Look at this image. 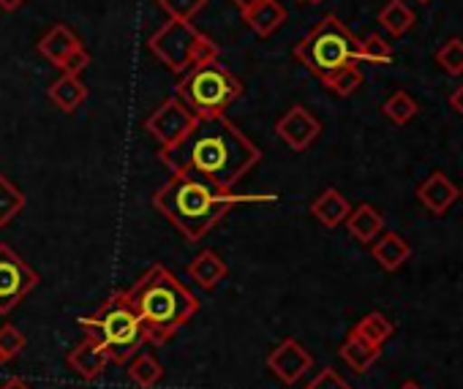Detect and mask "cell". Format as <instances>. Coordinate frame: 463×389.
Here are the masks:
<instances>
[{
    "instance_id": "obj_1",
    "label": "cell",
    "mask_w": 463,
    "mask_h": 389,
    "mask_svg": "<svg viewBox=\"0 0 463 389\" xmlns=\"http://www.w3.org/2000/svg\"><path fill=\"white\" fill-rule=\"evenodd\" d=\"M161 161L175 174L202 177L221 190H232L262 161V153L235 123L218 115L196 117L180 142L161 147Z\"/></svg>"
},
{
    "instance_id": "obj_2",
    "label": "cell",
    "mask_w": 463,
    "mask_h": 389,
    "mask_svg": "<svg viewBox=\"0 0 463 389\" xmlns=\"http://www.w3.org/2000/svg\"><path fill=\"white\" fill-rule=\"evenodd\" d=\"M262 199L276 197H238V193L204 182L202 177L172 171V177L153 193V208L185 237V243H199L235 205Z\"/></svg>"
},
{
    "instance_id": "obj_3",
    "label": "cell",
    "mask_w": 463,
    "mask_h": 389,
    "mask_svg": "<svg viewBox=\"0 0 463 389\" xmlns=\"http://www.w3.org/2000/svg\"><path fill=\"white\" fill-rule=\"evenodd\" d=\"M126 297L142 321L145 340L153 346H164L199 310V300L164 264H153L126 289Z\"/></svg>"
},
{
    "instance_id": "obj_4",
    "label": "cell",
    "mask_w": 463,
    "mask_h": 389,
    "mask_svg": "<svg viewBox=\"0 0 463 389\" xmlns=\"http://www.w3.org/2000/svg\"><path fill=\"white\" fill-rule=\"evenodd\" d=\"M80 327L88 338H93L109 357V362L128 365L137 351L147 343L142 321L137 310L131 308L126 289L112 292L93 316L80 319Z\"/></svg>"
},
{
    "instance_id": "obj_5",
    "label": "cell",
    "mask_w": 463,
    "mask_h": 389,
    "mask_svg": "<svg viewBox=\"0 0 463 389\" xmlns=\"http://www.w3.org/2000/svg\"><path fill=\"white\" fill-rule=\"evenodd\" d=\"M295 58L325 82L333 74L360 63V39H354L352 31L335 14H327L295 47Z\"/></svg>"
},
{
    "instance_id": "obj_6",
    "label": "cell",
    "mask_w": 463,
    "mask_h": 389,
    "mask_svg": "<svg viewBox=\"0 0 463 389\" xmlns=\"http://www.w3.org/2000/svg\"><path fill=\"white\" fill-rule=\"evenodd\" d=\"M243 96V82L215 60L191 66L177 85V98L196 117H218Z\"/></svg>"
},
{
    "instance_id": "obj_7",
    "label": "cell",
    "mask_w": 463,
    "mask_h": 389,
    "mask_svg": "<svg viewBox=\"0 0 463 389\" xmlns=\"http://www.w3.org/2000/svg\"><path fill=\"white\" fill-rule=\"evenodd\" d=\"M150 52L175 74L188 71L191 66L207 63L218 58V47L213 39L199 33L185 20H169L161 31H156L147 42Z\"/></svg>"
},
{
    "instance_id": "obj_8",
    "label": "cell",
    "mask_w": 463,
    "mask_h": 389,
    "mask_svg": "<svg viewBox=\"0 0 463 389\" xmlns=\"http://www.w3.org/2000/svg\"><path fill=\"white\" fill-rule=\"evenodd\" d=\"M39 283V273L6 243H0V313H12Z\"/></svg>"
},
{
    "instance_id": "obj_9",
    "label": "cell",
    "mask_w": 463,
    "mask_h": 389,
    "mask_svg": "<svg viewBox=\"0 0 463 389\" xmlns=\"http://www.w3.org/2000/svg\"><path fill=\"white\" fill-rule=\"evenodd\" d=\"M194 123H196V115H194L177 96H172V98H166V101L147 117L145 131H147L153 139H158L161 147H172L175 142H180V139L191 131Z\"/></svg>"
},
{
    "instance_id": "obj_10",
    "label": "cell",
    "mask_w": 463,
    "mask_h": 389,
    "mask_svg": "<svg viewBox=\"0 0 463 389\" xmlns=\"http://www.w3.org/2000/svg\"><path fill=\"white\" fill-rule=\"evenodd\" d=\"M311 367H314L311 351H308L300 340H295V338H287L284 343H279V346L268 354V370H270L279 381H284L287 386L298 384Z\"/></svg>"
},
{
    "instance_id": "obj_11",
    "label": "cell",
    "mask_w": 463,
    "mask_h": 389,
    "mask_svg": "<svg viewBox=\"0 0 463 389\" xmlns=\"http://www.w3.org/2000/svg\"><path fill=\"white\" fill-rule=\"evenodd\" d=\"M322 131V123L306 109V107H292L279 123H276V134L295 150V153H303L314 144V139L319 136Z\"/></svg>"
},
{
    "instance_id": "obj_12",
    "label": "cell",
    "mask_w": 463,
    "mask_h": 389,
    "mask_svg": "<svg viewBox=\"0 0 463 389\" xmlns=\"http://www.w3.org/2000/svg\"><path fill=\"white\" fill-rule=\"evenodd\" d=\"M458 197H460L458 185H455L444 171H433V174H430L428 180H422L420 188H417V199H420V205H422L428 213H433V216H444V213L455 205Z\"/></svg>"
},
{
    "instance_id": "obj_13",
    "label": "cell",
    "mask_w": 463,
    "mask_h": 389,
    "mask_svg": "<svg viewBox=\"0 0 463 389\" xmlns=\"http://www.w3.org/2000/svg\"><path fill=\"white\" fill-rule=\"evenodd\" d=\"M66 362H69V367H71L80 378H85V381H96V378L107 370L109 357H107V351H104L93 338H88V335H85V340H82V343H77V346L69 351Z\"/></svg>"
},
{
    "instance_id": "obj_14",
    "label": "cell",
    "mask_w": 463,
    "mask_h": 389,
    "mask_svg": "<svg viewBox=\"0 0 463 389\" xmlns=\"http://www.w3.org/2000/svg\"><path fill=\"white\" fill-rule=\"evenodd\" d=\"M349 213H352V205L346 202V197H344V193H341L338 188L322 190L319 197L314 199V205H311V216H314L322 227H327V229L341 227V224L349 218Z\"/></svg>"
},
{
    "instance_id": "obj_15",
    "label": "cell",
    "mask_w": 463,
    "mask_h": 389,
    "mask_svg": "<svg viewBox=\"0 0 463 389\" xmlns=\"http://www.w3.org/2000/svg\"><path fill=\"white\" fill-rule=\"evenodd\" d=\"M226 275H229V267L215 251H202L199 256L188 262V278L204 292H213Z\"/></svg>"
},
{
    "instance_id": "obj_16",
    "label": "cell",
    "mask_w": 463,
    "mask_h": 389,
    "mask_svg": "<svg viewBox=\"0 0 463 389\" xmlns=\"http://www.w3.org/2000/svg\"><path fill=\"white\" fill-rule=\"evenodd\" d=\"M371 254H373V259H376V264H379L382 270L395 273V270H401V267L409 262L411 248H409V243H406L398 232H384V235L376 237Z\"/></svg>"
},
{
    "instance_id": "obj_17",
    "label": "cell",
    "mask_w": 463,
    "mask_h": 389,
    "mask_svg": "<svg viewBox=\"0 0 463 389\" xmlns=\"http://www.w3.org/2000/svg\"><path fill=\"white\" fill-rule=\"evenodd\" d=\"M243 20L249 23V28L257 36L268 39V36H273L287 23V9L279 4V0H262L260 6H254V9H249L243 14Z\"/></svg>"
},
{
    "instance_id": "obj_18",
    "label": "cell",
    "mask_w": 463,
    "mask_h": 389,
    "mask_svg": "<svg viewBox=\"0 0 463 389\" xmlns=\"http://www.w3.org/2000/svg\"><path fill=\"white\" fill-rule=\"evenodd\" d=\"M344 224H346L349 235L357 243H363V245L373 243L382 235V229H384V218H382V213L373 205H360L357 210L349 213V218Z\"/></svg>"
},
{
    "instance_id": "obj_19",
    "label": "cell",
    "mask_w": 463,
    "mask_h": 389,
    "mask_svg": "<svg viewBox=\"0 0 463 389\" xmlns=\"http://www.w3.org/2000/svg\"><path fill=\"white\" fill-rule=\"evenodd\" d=\"M379 354H382V346L368 343V340H365L363 335H357L354 329L346 335V340H344V346H341V359H344L354 373L371 370V365L379 359Z\"/></svg>"
},
{
    "instance_id": "obj_20",
    "label": "cell",
    "mask_w": 463,
    "mask_h": 389,
    "mask_svg": "<svg viewBox=\"0 0 463 389\" xmlns=\"http://www.w3.org/2000/svg\"><path fill=\"white\" fill-rule=\"evenodd\" d=\"M80 39L74 31H69L66 25H55L42 42H39V52L52 63V66H61L74 50H80Z\"/></svg>"
},
{
    "instance_id": "obj_21",
    "label": "cell",
    "mask_w": 463,
    "mask_h": 389,
    "mask_svg": "<svg viewBox=\"0 0 463 389\" xmlns=\"http://www.w3.org/2000/svg\"><path fill=\"white\" fill-rule=\"evenodd\" d=\"M50 101L63 109V112H74L85 98H88V88L80 77H71V74H63L61 79H55L47 90Z\"/></svg>"
},
{
    "instance_id": "obj_22",
    "label": "cell",
    "mask_w": 463,
    "mask_h": 389,
    "mask_svg": "<svg viewBox=\"0 0 463 389\" xmlns=\"http://www.w3.org/2000/svg\"><path fill=\"white\" fill-rule=\"evenodd\" d=\"M414 12L403 4V0H390V4L379 12V23L384 25V31L390 36H403L411 31L414 25Z\"/></svg>"
},
{
    "instance_id": "obj_23",
    "label": "cell",
    "mask_w": 463,
    "mask_h": 389,
    "mask_svg": "<svg viewBox=\"0 0 463 389\" xmlns=\"http://www.w3.org/2000/svg\"><path fill=\"white\" fill-rule=\"evenodd\" d=\"M23 210H25V193L6 174H0V227H9Z\"/></svg>"
},
{
    "instance_id": "obj_24",
    "label": "cell",
    "mask_w": 463,
    "mask_h": 389,
    "mask_svg": "<svg viewBox=\"0 0 463 389\" xmlns=\"http://www.w3.org/2000/svg\"><path fill=\"white\" fill-rule=\"evenodd\" d=\"M161 375H164L161 362H158L153 354H147V351L137 354V357L128 362V378H131L137 386H142V389L156 386V384L161 381Z\"/></svg>"
},
{
    "instance_id": "obj_25",
    "label": "cell",
    "mask_w": 463,
    "mask_h": 389,
    "mask_svg": "<svg viewBox=\"0 0 463 389\" xmlns=\"http://www.w3.org/2000/svg\"><path fill=\"white\" fill-rule=\"evenodd\" d=\"M357 335H363L368 343H373V346H382L384 340H390L392 338V332H395V327H392V321L384 316V313H368L363 321H357V327H352Z\"/></svg>"
},
{
    "instance_id": "obj_26",
    "label": "cell",
    "mask_w": 463,
    "mask_h": 389,
    "mask_svg": "<svg viewBox=\"0 0 463 389\" xmlns=\"http://www.w3.org/2000/svg\"><path fill=\"white\" fill-rule=\"evenodd\" d=\"M382 112H384V117H390L392 123L403 125V123H409V120L420 112V107H417V101H414L406 90H395V93L382 104Z\"/></svg>"
},
{
    "instance_id": "obj_27",
    "label": "cell",
    "mask_w": 463,
    "mask_h": 389,
    "mask_svg": "<svg viewBox=\"0 0 463 389\" xmlns=\"http://www.w3.org/2000/svg\"><path fill=\"white\" fill-rule=\"evenodd\" d=\"M436 63L449 74V77H458L463 74V42L460 39H447L439 52H436Z\"/></svg>"
},
{
    "instance_id": "obj_28",
    "label": "cell",
    "mask_w": 463,
    "mask_h": 389,
    "mask_svg": "<svg viewBox=\"0 0 463 389\" xmlns=\"http://www.w3.org/2000/svg\"><path fill=\"white\" fill-rule=\"evenodd\" d=\"M360 85H363V71H360L357 66H349V69L333 74L330 79H325V88L333 90L335 96H344V98L352 96Z\"/></svg>"
},
{
    "instance_id": "obj_29",
    "label": "cell",
    "mask_w": 463,
    "mask_h": 389,
    "mask_svg": "<svg viewBox=\"0 0 463 389\" xmlns=\"http://www.w3.org/2000/svg\"><path fill=\"white\" fill-rule=\"evenodd\" d=\"M158 6L169 14V20L191 23L207 6V0H158Z\"/></svg>"
},
{
    "instance_id": "obj_30",
    "label": "cell",
    "mask_w": 463,
    "mask_h": 389,
    "mask_svg": "<svg viewBox=\"0 0 463 389\" xmlns=\"http://www.w3.org/2000/svg\"><path fill=\"white\" fill-rule=\"evenodd\" d=\"M360 60H368V63H390L392 60V47L379 33H371L365 42H360Z\"/></svg>"
},
{
    "instance_id": "obj_31",
    "label": "cell",
    "mask_w": 463,
    "mask_h": 389,
    "mask_svg": "<svg viewBox=\"0 0 463 389\" xmlns=\"http://www.w3.org/2000/svg\"><path fill=\"white\" fill-rule=\"evenodd\" d=\"M25 343H28L25 335L14 324H4V327H0V351H4L9 359L17 357L25 348Z\"/></svg>"
},
{
    "instance_id": "obj_32",
    "label": "cell",
    "mask_w": 463,
    "mask_h": 389,
    "mask_svg": "<svg viewBox=\"0 0 463 389\" xmlns=\"http://www.w3.org/2000/svg\"><path fill=\"white\" fill-rule=\"evenodd\" d=\"M306 389H354L335 367H325V370H319L311 381H308V386Z\"/></svg>"
},
{
    "instance_id": "obj_33",
    "label": "cell",
    "mask_w": 463,
    "mask_h": 389,
    "mask_svg": "<svg viewBox=\"0 0 463 389\" xmlns=\"http://www.w3.org/2000/svg\"><path fill=\"white\" fill-rule=\"evenodd\" d=\"M90 66V55L85 52V47H80V50H74L58 69L63 71V74H71V77H80L85 69Z\"/></svg>"
},
{
    "instance_id": "obj_34",
    "label": "cell",
    "mask_w": 463,
    "mask_h": 389,
    "mask_svg": "<svg viewBox=\"0 0 463 389\" xmlns=\"http://www.w3.org/2000/svg\"><path fill=\"white\" fill-rule=\"evenodd\" d=\"M449 104H452V109H455V112L463 117V85H460V88H458V90L449 96Z\"/></svg>"
},
{
    "instance_id": "obj_35",
    "label": "cell",
    "mask_w": 463,
    "mask_h": 389,
    "mask_svg": "<svg viewBox=\"0 0 463 389\" xmlns=\"http://www.w3.org/2000/svg\"><path fill=\"white\" fill-rule=\"evenodd\" d=\"M0 389H33L25 378H20V375H14V378H9L4 386H0Z\"/></svg>"
},
{
    "instance_id": "obj_36",
    "label": "cell",
    "mask_w": 463,
    "mask_h": 389,
    "mask_svg": "<svg viewBox=\"0 0 463 389\" xmlns=\"http://www.w3.org/2000/svg\"><path fill=\"white\" fill-rule=\"evenodd\" d=\"M25 4H28V0H0V9H4V12H17Z\"/></svg>"
},
{
    "instance_id": "obj_37",
    "label": "cell",
    "mask_w": 463,
    "mask_h": 389,
    "mask_svg": "<svg viewBox=\"0 0 463 389\" xmlns=\"http://www.w3.org/2000/svg\"><path fill=\"white\" fill-rule=\"evenodd\" d=\"M232 4H235V6L241 9V14H246L249 9L260 6V4H262V0H232Z\"/></svg>"
},
{
    "instance_id": "obj_38",
    "label": "cell",
    "mask_w": 463,
    "mask_h": 389,
    "mask_svg": "<svg viewBox=\"0 0 463 389\" xmlns=\"http://www.w3.org/2000/svg\"><path fill=\"white\" fill-rule=\"evenodd\" d=\"M398 389H422V386H420L417 381H406V384H401Z\"/></svg>"
},
{
    "instance_id": "obj_39",
    "label": "cell",
    "mask_w": 463,
    "mask_h": 389,
    "mask_svg": "<svg viewBox=\"0 0 463 389\" xmlns=\"http://www.w3.org/2000/svg\"><path fill=\"white\" fill-rule=\"evenodd\" d=\"M6 362H9V357H6V354H4V351H0V367H4V365H6Z\"/></svg>"
},
{
    "instance_id": "obj_40",
    "label": "cell",
    "mask_w": 463,
    "mask_h": 389,
    "mask_svg": "<svg viewBox=\"0 0 463 389\" xmlns=\"http://www.w3.org/2000/svg\"><path fill=\"white\" fill-rule=\"evenodd\" d=\"M417 4H430V0H417Z\"/></svg>"
},
{
    "instance_id": "obj_41",
    "label": "cell",
    "mask_w": 463,
    "mask_h": 389,
    "mask_svg": "<svg viewBox=\"0 0 463 389\" xmlns=\"http://www.w3.org/2000/svg\"><path fill=\"white\" fill-rule=\"evenodd\" d=\"M303 4H314V0H303Z\"/></svg>"
},
{
    "instance_id": "obj_42",
    "label": "cell",
    "mask_w": 463,
    "mask_h": 389,
    "mask_svg": "<svg viewBox=\"0 0 463 389\" xmlns=\"http://www.w3.org/2000/svg\"><path fill=\"white\" fill-rule=\"evenodd\" d=\"M314 4H322V0H314Z\"/></svg>"
},
{
    "instance_id": "obj_43",
    "label": "cell",
    "mask_w": 463,
    "mask_h": 389,
    "mask_svg": "<svg viewBox=\"0 0 463 389\" xmlns=\"http://www.w3.org/2000/svg\"><path fill=\"white\" fill-rule=\"evenodd\" d=\"M460 197H463V188H460Z\"/></svg>"
}]
</instances>
